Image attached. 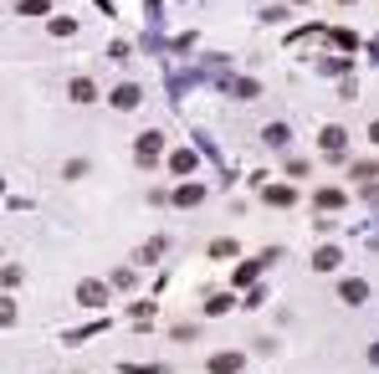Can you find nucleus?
Segmentation results:
<instances>
[{"label": "nucleus", "instance_id": "f257e3e1", "mask_svg": "<svg viewBox=\"0 0 379 374\" xmlns=\"http://www.w3.org/2000/svg\"><path fill=\"white\" fill-rule=\"evenodd\" d=\"M113 108H139V87H118V93H113Z\"/></svg>", "mask_w": 379, "mask_h": 374}, {"label": "nucleus", "instance_id": "f03ea898", "mask_svg": "<svg viewBox=\"0 0 379 374\" xmlns=\"http://www.w3.org/2000/svg\"><path fill=\"white\" fill-rule=\"evenodd\" d=\"M72 98L87 103V98H93V82H87V77H77V82H72Z\"/></svg>", "mask_w": 379, "mask_h": 374}, {"label": "nucleus", "instance_id": "7ed1b4c3", "mask_svg": "<svg viewBox=\"0 0 379 374\" xmlns=\"http://www.w3.org/2000/svg\"><path fill=\"white\" fill-rule=\"evenodd\" d=\"M323 144H328V149H344V128H323Z\"/></svg>", "mask_w": 379, "mask_h": 374}, {"label": "nucleus", "instance_id": "20e7f679", "mask_svg": "<svg viewBox=\"0 0 379 374\" xmlns=\"http://www.w3.org/2000/svg\"><path fill=\"white\" fill-rule=\"evenodd\" d=\"M139 144H143V159H154V154H159V134H143Z\"/></svg>", "mask_w": 379, "mask_h": 374}, {"label": "nucleus", "instance_id": "39448f33", "mask_svg": "<svg viewBox=\"0 0 379 374\" xmlns=\"http://www.w3.org/2000/svg\"><path fill=\"white\" fill-rule=\"evenodd\" d=\"M364 292H369L364 282H349V287H344V298H349V303H364Z\"/></svg>", "mask_w": 379, "mask_h": 374}]
</instances>
